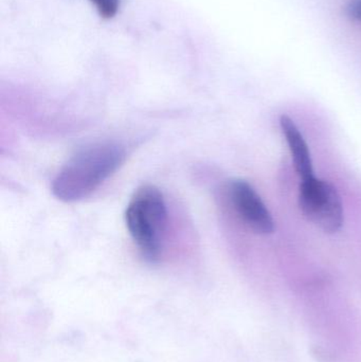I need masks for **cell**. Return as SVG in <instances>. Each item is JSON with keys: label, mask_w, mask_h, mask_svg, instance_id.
<instances>
[{"label": "cell", "mask_w": 361, "mask_h": 362, "mask_svg": "<svg viewBox=\"0 0 361 362\" xmlns=\"http://www.w3.org/2000/svg\"><path fill=\"white\" fill-rule=\"evenodd\" d=\"M280 125L283 135L285 136L297 173L302 180L312 177L314 176L313 161L309 146L300 129L288 116L281 117Z\"/></svg>", "instance_id": "5"}, {"label": "cell", "mask_w": 361, "mask_h": 362, "mask_svg": "<svg viewBox=\"0 0 361 362\" xmlns=\"http://www.w3.org/2000/svg\"><path fill=\"white\" fill-rule=\"evenodd\" d=\"M97 6L99 14L104 18H112L116 15L120 0H90Z\"/></svg>", "instance_id": "6"}, {"label": "cell", "mask_w": 361, "mask_h": 362, "mask_svg": "<svg viewBox=\"0 0 361 362\" xmlns=\"http://www.w3.org/2000/svg\"><path fill=\"white\" fill-rule=\"evenodd\" d=\"M228 192L235 210L248 227L259 234L273 233V216L251 185L245 180H232L229 183Z\"/></svg>", "instance_id": "4"}, {"label": "cell", "mask_w": 361, "mask_h": 362, "mask_svg": "<svg viewBox=\"0 0 361 362\" xmlns=\"http://www.w3.org/2000/svg\"><path fill=\"white\" fill-rule=\"evenodd\" d=\"M348 13L352 18L361 21V0H355L348 6Z\"/></svg>", "instance_id": "7"}, {"label": "cell", "mask_w": 361, "mask_h": 362, "mask_svg": "<svg viewBox=\"0 0 361 362\" xmlns=\"http://www.w3.org/2000/svg\"><path fill=\"white\" fill-rule=\"evenodd\" d=\"M299 206L307 221L326 233H335L343 223V204L334 185L315 177L301 181Z\"/></svg>", "instance_id": "3"}, {"label": "cell", "mask_w": 361, "mask_h": 362, "mask_svg": "<svg viewBox=\"0 0 361 362\" xmlns=\"http://www.w3.org/2000/svg\"><path fill=\"white\" fill-rule=\"evenodd\" d=\"M125 223L142 257L157 263L162 255L167 226L165 197L154 185L140 187L127 204Z\"/></svg>", "instance_id": "2"}, {"label": "cell", "mask_w": 361, "mask_h": 362, "mask_svg": "<svg viewBox=\"0 0 361 362\" xmlns=\"http://www.w3.org/2000/svg\"><path fill=\"white\" fill-rule=\"evenodd\" d=\"M126 159V151L116 142H97L78 151L52 181L53 195L61 202H78L99 189Z\"/></svg>", "instance_id": "1"}]
</instances>
